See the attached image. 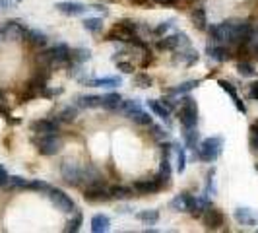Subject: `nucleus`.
<instances>
[{
    "instance_id": "7",
    "label": "nucleus",
    "mask_w": 258,
    "mask_h": 233,
    "mask_svg": "<svg viewBox=\"0 0 258 233\" xmlns=\"http://www.w3.org/2000/svg\"><path fill=\"white\" fill-rule=\"evenodd\" d=\"M84 198L88 202H105V200H111V189L105 187L101 181L99 183H93V185H88L86 193H84Z\"/></svg>"
},
{
    "instance_id": "28",
    "label": "nucleus",
    "mask_w": 258,
    "mask_h": 233,
    "mask_svg": "<svg viewBox=\"0 0 258 233\" xmlns=\"http://www.w3.org/2000/svg\"><path fill=\"white\" fill-rule=\"evenodd\" d=\"M136 218L142 220V222H146V224H149V226H153L159 220V212L157 210H142V212L136 214Z\"/></svg>"
},
{
    "instance_id": "11",
    "label": "nucleus",
    "mask_w": 258,
    "mask_h": 233,
    "mask_svg": "<svg viewBox=\"0 0 258 233\" xmlns=\"http://www.w3.org/2000/svg\"><path fill=\"white\" fill-rule=\"evenodd\" d=\"M157 47L161 51H173V49H183V47L186 49V47H190V41L184 33H175V35H167L165 39H161L157 43Z\"/></svg>"
},
{
    "instance_id": "4",
    "label": "nucleus",
    "mask_w": 258,
    "mask_h": 233,
    "mask_svg": "<svg viewBox=\"0 0 258 233\" xmlns=\"http://www.w3.org/2000/svg\"><path fill=\"white\" fill-rule=\"evenodd\" d=\"M47 197H49V200L56 206V210H60V212H64V214L76 212L74 200H72L68 195H64L62 191H58V189H49V191H47Z\"/></svg>"
},
{
    "instance_id": "14",
    "label": "nucleus",
    "mask_w": 258,
    "mask_h": 233,
    "mask_svg": "<svg viewBox=\"0 0 258 233\" xmlns=\"http://www.w3.org/2000/svg\"><path fill=\"white\" fill-rule=\"evenodd\" d=\"M31 130H33L37 136H53V134L58 132V125H56L55 121L43 119V121H35V123L31 125Z\"/></svg>"
},
{
    "instance_id": "37",
    "label": "nucleus",
    "mask_w": 258,
    "mask_h": 233,
    "mask_svg": "<svg viewBox=\"0 0 258 233\" xmlns=\"http://www.w3.org/2000/svg\"><path fill=\"white\" fill-rule=\"evenodd\" d=\"M184 169H186V154H184L183 148H177V171L179 173H184Z\"/></svg>"
},
{
    "instance_id": "46",
    "label": "nucleus",
    "mask_w": 258,
    "mask_h": 233,
    "mask_svg": "<svg viewBox=\"0 0 258 233\" xmlns=\"http://www.w3.org/2000/svg\"><path fill=\"white\" fill-rule=\"evenodd\" d=\"M119 70L125 74H134V66L130 62H119Z\"/></svg>"
},
{
    "instance_id": "5",
    "label": "nucleus",
    "mask_w": 258,
    "mask_h": 233,
    "mask_svg": "<svg viewBox=\"0 0 258 233\" xmlns=\"http://www.w3.org/2000/svg\"><path fill=\"white\" fill-rule=\"evenodd\" d=\"M66 60H70V49L64 43H58L51 51L41 54V62H45V64H62Z\"/></svg>"
},
{
    "instance_id": "51",
    "label": "nucleus",
    "mask_w": 258,
    "mask_h": 233,
    "mask_svg": "<svg viewBox=\"0 0 258 233\" xmlns=\"http://www.w3.org/2000/svg\"><path fill=\"white\" fill-rule=\"evenodd\" d=\"M255 53H257V56H258V45L255 47Z\"/></svg>"
},
{
    "instance_id": "21",
    "label": "nucleus",
    "mask_w": 258,
    "mask_h": 233,
    "mask_svg": "<svg viewBox=\"0 0 258 233\" xmlns=\"http://www.w3.org/2000/svg\"><path fill=\"white\" fill-rule=\"evenodd\" d=\"M147 107L159 117V119H163L167 125H169V109L165 107V103L163 101H157V99H149L147 101Z\"/></svg>"
},
{
    "instance_id": "32",
    "label": "nucleus",
    "mask_w": 258,
    "mask_h": 233,
    "mask_svg": "<svg viewBox=\"0 0 258 233\" xmlns=\"http://www.w3.org/2000/svg\"><path fill=\"white\" fill-rule=\"evenodd\" d=\"M237 72L243 76V78H255L257 76V70L251 62H239L237 64Z\"/></svg>"
},
{
    "instance_id": "15",
    "label": "nucleus",
    "mask_w": 258,
    "mask_h": 233,
    "mask_svg": "<svg viewBox=\"0 0 258 233\" xmlns=\"http://www.w3.org/2000/svg\"><path fill=\"white\" fill-rule=\"evenodd\" d=\"M163 187L159 185V181L153 177V179H146V181H136L134 183V191L138 195H153L157 191H161Z\"/></svg>"
},
{
    "instance_id": "40",
    "label": "nucleus",
    "mask_w": 258,
    "mask_h": 233,
    "mask_svg": "<svg viewBox=\"0 0 258 233\" xmlns=\"http://www.w3.org/2000/svg\"><path fill=\"white\" fill-rule=\"evenodd\" d=\"M173 27H175V21H173V19H167V21L159 23V25L153 29V33H155V35H163V33H167V31L173 29Z\"/></svg>"
},
{
    "instance_id": "17",
    "label": "nucleus",
    "mask_w": 258,
    "mask_h": 233,
    "mask_svg": "<svg viewBox=\"0 0 258 233\" xmlns=\"http://www.w3.org/2000/svg\"><path fill=\"white\" fill-rule=\"evenodd\" d=\"M235 220L243 226H253V224H257L258 216L251 208H237L235 210Z\"/></svg>"
},
{
    "instance_id": "36",
    "label": "nucleus",
    "mask_w": 258,
    "mask_h": 233,
    "mask_svg": "<svg viewBox=\"0 0 258 233\" xmlns=\"http://www.w3.org/2000/svg\"><path fill=\"white\" fill-rule=\"evenodd\" d=\"M76 115H78V111H76L74 107H66V109L60 111L58 121H62V123H72V121L76 119Z\"/></svg>"
},
{
    "instance_id": "34",
    "label": "nucleus",
    "mask_w": 258,
    "mask_h": 233,
    "mask_svg": "<svg viewBox=\"0 0 258 233\" xmlns=\"http://www.w3.org/2000/svg\"><path fill=\"white\" fill-rule=\"evenodd\" d=\"M80 226H82V214H80V212H76V214H74V218H72V220H70V222H68V224H66V228H64V232H72V233H76L78 232V230H80Z\"/></svg>"
},
{
    "instance_id": "18",
    "label": "nucleus",
    "mask_w": 258,
    "mask_h": 233,
    "mask_svg": "<svg viewBox=\"0 0 258 233\" xmlns=\"http://www.w3.org/2000/svg\"><path fill=\"white\" fill-rule=\"evenodd\" d=\"M109 228H111V220L107 216L97 214V216L92 218V232L93 233H105L109 232Z\"/></svg>"
},
{
    "instance_id": "52",
    "label": "nucleus",
    "mask_w": 258,
    "mask_h": 233,
    "mask_svg": "<svg viewBox=\"0 0 258 233\" xmlns=\"http://www.w3.org/2000/svg\"><path fill=\"white\" fill-rule=\"evenodd\" d=\"M0 41H2V31H0Z\"/></svg>"
},
{
    "instance_id": "6",
    "label": "nucleus",
    "mask_w": 258,
    "mask_h": 233,
    "mask_svg": "<svg viewBox=\"0 0 258 233\" xmlns=\"http://www.w3.org/2000/svg\"><path fill=\"white\" fill-rule=\"evenodd\" d=\"M231 33H233V19L221 21V23L210 27V37H212V41L218 43V45L231 43Z\"/></svg>"
},
{
    "instance_id": "9",
    "label": "nucleus",
    "mask_w": 258,
    "mask_h": 233,
    "mask_svg": "<svg viewBox=\"0 0 258 233\" xmlns=\"http://www.w3.org/2000/svg\"><path fill=\"white\" fill-rule=\"evenodd\" d=\"M0 31H2V39H6V41H19V39H25V35H27V29L18 19L6 21Z\"/></svg>"
},
{
    "instance_id": "53",
    "label": "nucleus",
    "mask_w": 258,
    "mask_h": 233,
    "mask_svg": "<svg viewBox=\"0 0 258 233\" xmlns=\"http://www.w3.org/2000/svg\"><path fill=\"white\" fill-rule=\"evenodd\" d=\"M18 2H19V0H18Z\"/></svg>"
},
{
    "instance_id": "41",
    "label": "nucleus",
    "mask_w": 258,
    "mask_h": 233,
    "mask_svg": "<svg viewBox=\"0 0 258 233\" xmlns=\"http://www.w3.org/2000/svg\"><path fill=\"white\" fill-rule=\"evenodd\" d=\"M27 189H31V191H43V193H47L51 187H49L47 183H43V181H27Z\"/></svg>"
},
{
    "instance_id": "45",
    "label": "nucleus",
    "mask_w": 258,
    "mask_h": 233,
    "mask_svg": "<svg viewBox=\"0 0 258 233\" xmlns=\"http://www.w3.org/2000/svg\"><path fill=\"white\" fill-rule=\"evenodd\" d=\"M161 173H165V175L171 177V161H169L167 156H163V160H161Z\"/></svg>"
},
{
    "instance_id": "26",
    "label": "nucleus",
    "mask_w": 258,
    "mask_h": 233,
    "mask_svg": "<svg viewBox=\"0 0 258 233\" xmlns=\"http://www.w3.org/2000/svg\"><path fill=\"white\" fill-rule=\"evenodd\" d=\"M82 23H84V29L90 31V33H97L103 27V19L101 18H86Z\"/></svg>"
},
{
    "instance_id": "48",
    "label": "nucleus",
    "mask_w": 258,
    "mask_h": 233,
    "mask_svg": "<svg viewBox=\"0 0 258 233\" xmlns=\"http://www.w3.org/2000/svg\"><path fill=\"white\" fill-rule=\"evenodd\" d=\"M251 97H253V99H258V82H255V84L251 86Z\"/></svg>"
},
{
    "instance_id": "50",
    "label": "nucleus",
    "mask_w": 258,
    "mask_h": 233,
    "mask_svg": "<svg viewBox=\"0 0 258 233\" xmlns=\"http://www.w3.org/2000/svg\"><path fill=\"white\" fill-rule=\"evenodd\" d=\"M2 103H4V93L0 91V105H2Z\"/></svg>"
},
{
    "instance_id": "1",
    "label": "nucleus",
    "mask_w": 258,
    "mask_h": 233,
    "mask_svg": "<svg viewBox=\"0 0 258 233\" xmlns=\"http://www.w3.org/2000/svg\"><path fill=\"white\" fill-rule=\"evenodd\" d=\"M221 146H223V140H221L220 136L206 138V140L200 142V146L194 148V156H196L198 160H202V161L212 163V161L218 160V156H220V152H221Z\"/></svg>"
},
{
    "instance_id": "23",
    "label": "nucleus",
    "mask_w": 258,
    "mask_h": 233,
    "mask_svg": "<svg viewBox=\"0 0 258 233\" xmlns=\"http://www.w3.org/2000/svg\"><path fill=\"white\" fill-rule=\"evenodd\" d=\"M192 19H194L196 29H200V31L208 29V18H206V10L204 8H196L194 14H192Z\"/></svg>"
},
{
    "instance_id": "49",
    "label": "nucleus",
    "mask_w": 258,
    "mask_h": 233,
    "mask_svg": "<svg viewBox=\"0 0 258 233\" xmlns=\"http://www.w3.org/2000/svg\"><path fill=\"white\" fill-rule=\"evenodd\" d=\"M155 2H159V4H175L177 0H155Z\"/></svg>"
},
{
    "instance_id": "25",
    "label": "nucleus",
    "mask_w": 258,
    "mask_h": 233,
    "mask_svg": "<svg viewBox=\"0 0 258 233\" xmlns=\"http://www.w3.org/2000/svg\"><path fill=\"white\" fill-rule=\"evenodd\" d=\"M78 107H101V97L99 95H82L78 97Z\"/></svg>"
},
{
    "instance_id": "10",
    "label": "nucleus",
    "mask_w": 258,
    "mask_h": 233,
    "mask_svg": "<svg viewBox=\"0 0 258 233\" xmlns=\"http://www.w3.org/2000/svg\"><path fill=\"white\" fill-rule=\"evenodd\" d=\"M60 148H62V142H60V138L56 134H53V136H41L37 140V150L43 156H55V154L60 152Z\"/></svg>"
},
{
    "instance_id": "30",
    "label": "nucleus",
    "mask_w": 258,
    "mask_h": 233,
    "mask_svg": "<svg viewBox=\"0 0 258 233\" xmlns=\"http://www.w3.org/2000/svg\"><path fill=\"white\" fill-rule=\"evenodd\" d=\"M184 142L188 148H196L198 146V130L196 126H190V128H184Z\"/></svg>"
},
{
    "instance_id": "29",
    "label": "nucleus",
    "mask_w": 258,
    "mask_h": 233,
    "mask_svg": "<svg viewBox=\"0 0 258 233\" xmlns=\"http://www.w3.org/2000/svg\"><path fill=\"white\" fill-rule=\"evenodd\" d=\"M177 60H181V62H184V64H194V62H198V53L196 51H192L190 47H186V51H181V56H177Z\"/></svg>"
},
{
    "instance_id": "43",
    "label": "nucleus",
    "mask_w": 258,
    "mask_h": 233,
    "mask_svg": "<svg viewBox=\"0 0 258 233\" xmlns=\"http://www.w3.org/2000/svg\"><path fill=\"white\" fill-rule=\"evenodd\" d=\"M149 128H151V136H153V138H157V140H165V138H167V132H163L161 126H155V125L151 123Z\"/></svg>"
},
{
    "instance_id": "3",
    "label": "nucleus",
    "mask_w": 258,
    "mask_h": 233,
    "mask_svg": "<svg viewBox=\"0 0 258 233\" xmlns=\"http://www.w3.org/2000/svg\"><path fill=\"white\" fill-rule=\"evenodd\" d=\"M179 121L184 128H190V126H196L198 123V105L192 97H184L183 99V105L179 109Z\"/></svg>"
},
{
    "instance_id": "12",
    "label": "nucleus",
    "mask_w": 258,
    "mask_h": 233,
    "mask_svg": "<svg viewBox=\"0 0 258 233\" xmlns=\"http://www.w3.org/2000/svg\"><path fill=\"white\" fill-rule=\"evenodd\" d=\"M202 218H204V226L208 228V230H220L221 226H223V214L218 210V208H206L204 210V214H202Z\"/></svg>"
},
{
    "instance_id": "35",
    "label": "nucleus",
    "mask_w": 258,
    "mask_h": 233,
    "mask_svg": "<svg viewBox=\"0 0 258 233\" xmlns=\"http://www.w3.org/2000/svg\"><path fill=\"white\" fill-rule=\"evenodd\" d=\"M198 84H200V82H196V80H190V82H184V84H181L177 90H171L169 93H181V95H183V93H188V91H192V90H194Z\"/></svg>"
},
{
    "instance_id": "27",
    "label": "nucleus",
    "mask_w": 258,
    "mask_h": 233,
    "mask_svg": "<svg viewBox=\"0 0 258 233\" xmlns=\"http://www.w3.org/2000/svg\"><path fill=\"white\" fill-rule=\"evenodd\" d=\"M90 56H92L90 49H74V51H70V60L76 62V64H82L86 60H90Z\"/></svg>"
},
{
    "instance_id": "2",
    "label": "nucleus",
    "mask_w": 258,
    "mask_h": 233,
    "mask_svg": "<svg viewBox=\"0 0 258 233\" xmlns=\"http://www.w3.org/2000/svg\"><path fill=\"white\" fill-rule=\"evenodd\" d=\"M136 29H138L136 21H132V19H121L109 31L107 39L109 41H121V43H132L136 39Z\"/></svg>"
},
{
    "instance_id": "38",
    "label": "nucleus",
    "mask_w": 258,
    "mask_h": 233,
    "mask_svg": "<svg viewBox=\"0 0 258 233\" xmlns=\"http://www.w3.org/2000/svg\"><path fill=\"white\" fill-rule=\"evenodd\" d=\"M6 187H10V189H27V181L23 177H8Z\"/></svg>"
},
{
    "instance_id": "42",
    "label": "nucleus",
    "mask_w": 258,
    "mask_h": 233,
    "mask_svg": "<svg viewBox=\"0 0 258 233\" xmlns=\"http://www.w3.org/2000/svg\"><path fill=\"white\" fill-rule=\"evenodd\" d=\"M220 86H221V90H223V91H227V93L231 95V99H233V101H235V99H239V95H237L235 88H233L229 82H225V80H220Z\"/></svg>"
},
{
    "instance_id": "19",
    "label": "nucleus",
    "mask_w": 258,
    "mask_h": 233,
    "mask_svg": "<svg viewBox=\"0 0 258 233\" xmlns=\"http://www.w3.org/2000/svg\"><path fill=\"white\" fill-rule=\"evenodd\" d=\"M208 54H210V58H214V60H218V62H223V60L229 58V51H227L223 45H218V43L208 45Z\"/></svg>"
},
{
    "instance_id": "24",
    "label": "nucleus",
    "mask_w": 258,
    "mask_h": 233,
    "mask_svg": "<svg viewBox=\"0 0 258 233\" xmlns=\"http://www.w3.org/2000/svg\"><path fill=\"white\" fill-rule=\"evenodd\" d=\"M111 197L117 198V200H130L134 197V189H129V187H113L111 189Z\"/></svg>"
},
{
    "instance_id": "13",
    "label": "nucleus",
    "mask_w": 258,
    "mask_h": 233,
    "mask_svg": "<svg viewBox=\"0 0 258 233\" xmlns=\"http://www.w3.org/2000/svg\"><path fill=\"white\" fill-rule=\"evenodd\" d=\"M55 8L64 16H82L90 10V6L82 4V2H58Z\"/></svg>"
},
{
    "instance_id": "20",
    "label": "nucleus",
    "mask_w": 258,
    "mask_h": 233,
    "mask_svg": "<svg viewBox=\"0 0 258 233\" xmlns=\"http://www.w3.org/2000/svg\"><path fill=\"white\" fill-rule=\"evenodd\" d=\"M25 39H27L33 47H47V43H49V37H47L45 33H41L39 29H29L27 35H25Z\"/></svg>"
},
{
    "instance_id": "47",
    "label": "nucleus",
    "mask_w": 258,
    "mask_h": 233,
    "mask_svg": "<svg viewBox=\"0 0 258 233\" xmlns=\"http://www.w3.org/2000/svg\"><path fill=\"white\" fill-rule=\"evenodd\" d=\"M8 173H6V169L0 165V187H6V183H8Z\"/></svg>"
},
{
    "instance_id": "44",
    "label": "nucleus",
    "mask_w": 258,
    "mask_h": 233,
    "mask_svg": "<svg viewBox=\"0 0 258 233\" xmlns=\"http://www.w3.org/2000/svg\"><path fill=\"white\" fill-rule=\"evenodd\" d=\"M251 148L258 152V125H251Z\"/></svg>"
},
{
    "instance_id": "16",
    "label": "nucleus",
    "mask_w": 258,
    "mask_h": 233,
    "mask_svg": "<svg viewBox=\"0 0 258 233\" xmlns=\"http://www.w3.org/2000/svg\"><path fill=\"white\" fill-rule=\"evenodd\" d=\"M84 84L92 88H117L121 86V78H88Z\"/></svg>"
},
{
    "instance_id": "31",
    "label": "nucleus",
    "mask_w": 258,
    "mask_h": 233,
    "mask_svg": "<svg viewBox=\"0 0 258 233\" xmlns=\"http://www.w3.org/2000/svg\"><path fill=\"white\" fill-rule=\"evenodd\" d=\"M142 107H140V103L138 101H121V105H119V109L117 111H121V113H125L127 117L130 115H134V113H138Z\"/></svg>"
},
{
    "instance_id": "8",
    "label": "nucleus",
    "mask_w": 258,
    "mask_h": 233,
    "mask_svg": "<svg viewBox=\"0 0 258 233\" xmlns=\"http://www.w3.org/2000/svg\"><path fill=\"white\" fill-rule=\"evenodd\" d=\"M60 173H62V179L68 183V185H74L78 187L82 181H84V169L74 163V161H64L62 167H60Z\"/></svg>"
},
{
    "instance_id": "33",
    "label": "nucleus",
    "mask_w": 258,
    "mask_h": 233,
    "mask_svg": "<svg viewBox=\"0 0 258 233\" xmlns=\"http://www.w3.org/2000/svg\"><path fill=\"white\" fill-rule=\"evenodd\" d=\"M130 119L134 121V123H138V125H146V126H149L153 121H151V117L147 115V113H144L142 109L138 111V113H134V115H130Z\"/></svg>"
},
{
    "instance_id": "39",
    "label": "nucleus",
    "mask_w": 258,
    "mask_h": 233,
    "mask_svg": "<svg viewBox=\"0 0 258 233\" xmlns=\"http://www.w3.org/2000/svg\"><path fill=\"white\" fill-rule=\"evenodd\" d=\"M134 84H136L138 88H149V86H151V78H149L147 74H142V72H140V74L134 76Z\"/></svg>"
},
{
    "instance_id": "22",
    "label": "nucleus",
    "mask_w": 258,
    "mask_h": 233,
    "mask_svg": "<svg viewBox=\"0 0 258 233\" xmlns=\"http://www.w3.org/2000/svg\"><path fill=\"white\" fill-rule=\"evenodd\" d=\"M121 101H123V97L119 93H107V95L101 97V107H105L109 111H117L119 105H121Z\"/></svg>"
}]
</instances>
